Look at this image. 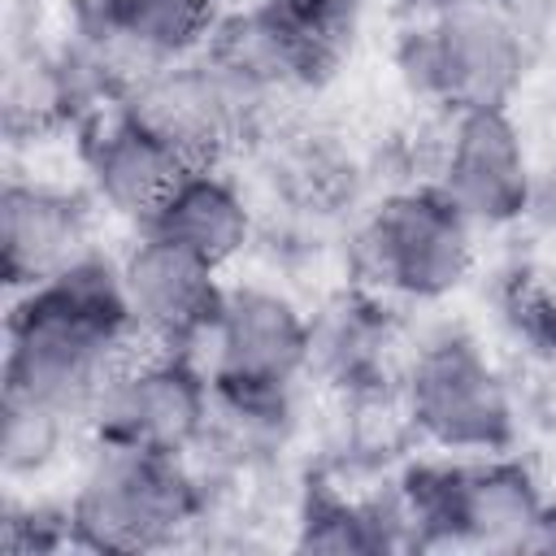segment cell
I'll list each match as a JSON object with an SVG mask.
<instances>
[{
  "instance_id": "obj_1",
  "label": "cell",
  "mask_w": 556,
  "mask_h": 556,
  "mask_svg": "<svg viewBox=\"0 0 556 556\" xmlns=\"http://www.w3.org/2000/svg\"><path fill=\"white\" fill-rule=\"evenodd\" d=\"M135 326L122 261L87 252L56 278L17 291L4 326L0 382L9 395L39 400L87 426L109 374L130 356Z\"/></svg>"
},
{
  "instance_id": "obj_2",
  "label": "cell",
  "mask_w": 556,
  "mask_h": 556,
  "mask_svg": "<svg viewBox=\"0 0 556 556\" xmlns=\"http://www.w3.org/2000/svg\"><path fill=\"white\" fill-rule=\"evenodd\" d=\"M208 521V478L191 456L91 443L70 495L74 547L139 556L182 543Z\"/></svg>"
},
{
  "instance_id": "obj_3",
  "label": "cell",
  "mask_w": 556,
  "mask_h": 556,
  "mask_svg": "<svg viewBox=\"0 0 556 556\" xmlns=\"http://www.w3.org/2000/svg\"><path fill=\"white\" fill-rule=\"evenodd\" d=\"M404 83L452 113L508 109L521 91L534 43L495 0H469L430 17H417L395 48Z\"/></svg>"
},
{
  "instance_id": "obj_4",
  "label": "cell",
  "mask_w": 556,
  "mask_h": 556,
  "mask_svg": "<svg viewBox=\"0 0 556 556\" xmlns=\"http://www.w3.org/2000/svg\"><path fill=\"white\" fill-rule=\"evenodd\" d=\"M408 430L443 456H491L517 443V400L508 378L469 334L421 343L400 374Z\"/></svg>"
},
{
  "instance_id": "obj_5",
  "label": "cell",
  "mask_w": 556,
  "mask_h": 556,
  "mask_svg": "<svg viewBox=\"0 0 556 556\" xmlns=\"http://www.w3.org/2000/svg\"><path fill=\"white\" fill-rule=\"evenodd\" d=\"M478 226L434 187H400L365 217L356 239L361 274L378 295L434 304L473 269Z\"/></svg>"
},
{
  "instance_id": "obj_6",
  "label": "cell",
  "mask_w": 556,
  "mask_h": 556,
  "mask_svg": "<svg viewBox=\"0 0 556 556\" xmlns=\"http://www.w3.org/2000/svg\"><path fill=\"white\" fill-rule=\"evenodd\" d=\"M213 421V378L200 356L148 348L126 356L87 413V439L109 447L191 456Z\"/></svg>"
},
{
  "instance_id": "obj_7",
  "label": "cell",
  "mask_w": 556,
  "mask_h": 556,
  "mask_svg": "<svg viewBox=\"0 0 556 556\" xmlns=\"http://www.w3.org/2000/svg\"><path fill=\"white\" fill-rule=\"evenodd\" d=\"M117 109L143 122L187 165H222V156L261 126L269 104H261L200 48L191 56L148 65Z\"/></svg>"
},
{
  "instance_id": "obj_8",
  "label": "cell",
  "mask_w": 556,
  "mask_h": 556,
  "mask_svg": "<svg viewBox=\"0 0 556 556\" xmlns=\"http://www.w3.org/2000/svg\"><path fill=\"white\" fill-rule=\"evenodd\" d=\"M204 348L217 391H295L313 356V317L274 287H226Z\"/></svg>"
},
{
  "instance_id": "obj_9",
  "label": "cell",
  "mask_w": 556,
  "mask_h": 556,
  "mask_svg": "<svg viewBox=\"0 0 556 556\" xmlns=\"http://www.w3.org/2000/svg\"><path fill=\"white\" fill-rule=\"evenodd\" d=\"M430 182L478 230H500L521 222L530 208L534 161L521 126L513 122V109L452 113Z\"/></svg>"
},
{
  "instance_id": "obj_10",
  "label": "cell",
  "mask_w": 556,
  "mask_h": 556,
  "mask_svg": "<svg viewBox=\"0 0 556 556\" xmlns=\"http://www.w3.org/2000/svg\"><path fill=\"white\" fill-rule=\"evenodd\" d=\"M117 261L135 339L148 348L200 356L226 295V287L217 282L222 269L148 230H139Z\"/></svg>"
},
{
  "instance_id": "obj_11",
  "label": "cell",
  "mask_w": 556,
  "mask_h": 556,
  "mask_svg": "<svg viewBox=\"0 0 556 556\" xmlns=\"http://www.w3.org/2000/svg\"><path fill=\"white\" fill-rule=\"evenodd\" d=\"M96 252L91 200L39 178H9L0 191V278L30 291Z\"/></svg>"
},
{
  "instance_id": "obj_12",
  "label": "cell",
  "mask_w": 556,
  "mask_h": 556,
  "mask_svg": "<svg viewBox=\"0 0 556 556\" xmlns=\"http://www.w3.org/2000/svg\"><path fill=\"white\" fill-rule=\"evenodd\" d=\"M83 169L91 182V200L104 213L143 226L195 165H187L126 109H104L83 122Z\"/></svg>"
},
{
  "instance_id": "obj_13",
  "label": "cell",
  "mask_w": 556,
  "mask_h": 556,
  "mask_svg": "<svg viewBox=\"0 0 556 556\" xmlns=\"http://www.w3.org/2000/svg\"><path fill=\"white\" fill-rule=\"evenodd\" d=\"M139 230L222 269L252 243V208L235 178H226L217 165H195Z\"/></svg>"
},
{
  "instance_id": "obj_14",
  "label": "cell",
  "mask_w": 556,
  "mask_h": 556,
  "mask_svg": "<svg viewBox=\"0 0 556 556\" xmlns=\"http://www.w3.org/2000/svg\"><path fill=\"white\" fill-rule=\"evenodd\" d=\"M226 0H83L78 22L113 39L139 65L191 56L208 43Z\"/></svg>"
},
{
  "instance_id": "obj_15",
  "label": "cell",
  "mask_w": 556,
  "mask_h": 556,
  "mask_svg": "<svg viewBox=\"0 0 556 556\" xmlns=\"http://www.w3.org/2000/svg\"><path fill=\"white\" fill-rule=\"evenodd\" d=\"M391 317L378 295H339L313 317L308 374L343 395H374L387 387Z\"/></svg>"
},
{
  "instance_id": "obj_16",
  "label": "cell",
  "mask_w": 556,
  "mask_h": 556,
  "mask_svg": "<svg viewBox=\"0 0 556 556\" xmlns=\"http://www.w3.org/2000/svg\"><path fill=\"white\" fill-rule=\"evenodd\" d=\"M295 547L300 552H334V556H369L391 552L400 543V526L391 500H356L343 486L308 482L295 508Z\"/></svg>"
},
{
  "instance_id": "obj_17",
  "label": "cell",
  "mask_w": 556,
  "mask_h": 556,
  "mask_svg": "<svg viewBox=\"0 0 556 556\" xmlns=\"http://www.w3.org/2000/svg\"><path fill=\"white\" fill-rule=\"evenodd\" d=\"M78 430H87V426L74 421L70 413L4 391V404H0V465H4V478H39L43 469H52L61 460L65 443Z\"/></svg>"
},
{
  "instance_id": "obj_18",
  "label": "cell",
  "mask_w": 556,
  "mask_h": 556,
  "mask_svg": "<svg viewBox=\"0 0 556 556\" xmlns=\"http://www.w3.org/2000/svg\"><path fill=\"white\" fill-rule=\"evenodd\" d=\"M504 317L539 356L556 361V287L534 274H513L504 291Z\"/></svg>"
},
{
  "instance_id": "obj_19",
  "label": "cell",
  "mask_w": 556,
  "mask_h": 556,
  "mask_svg": "<svg viewBox=\"0 0 556 556\" xmlns=\"http://www.w3.org/2000/svg\"><path fill=\"white\" fill-rule=\"evenodd\" d=\"M0 543H4V552H17V556L74 547L70 504H65V508H48V504H9Z\"/></svg>"
},
{
  "instance_id": "obj_20",
  "label": "cell",
  "mask_w": 556,
  "mask_h": 556,
  "mask_svg": "<svg viewBox=\"0 0 556 556\" xmlns=\"http://www.w3.org/2000/svg\"><path fill=\"white\" fill-rule=\"evenodd\" d=\"M291 4H295L304 17H313L317 26H326L330 35L348 39V43H352V35H356L365 9H369V0H291Z\"/></svg>"
},
{
  "instance_id": "obj_21",
  "label": "cell",
  "mask_w": 556,
  "mask_h": 556,
  "mask_svg": "<svg viewBox=\"0 0 556 556\" xmlns=\"http://www.w3.org/2000/svg\"><path fill=\"white\" fill-rule=\"evenodd\" d=\"M526 217L543 230H556V161L534 165V187H530V208Z\"/></svg>"
},
{
  "instance_id": "obj_22",
  "label": "cell",
  "mask_w": 556,
  "mask_h": 556,
  "mask_svg": "<svg viewBox=\"0 0 556 556\" xmlns=\"http://www.w3.org/2000/svg\"><path fill=\"white\" fill-rule=\"evenodd\" d=\"M530 552H556V504L552 500H547V513H543V521L530 539Z\"/></svg>"
},
{
  "instance_id": "obj_23",
  "label": "cell",
  "mask_w": 556,
  "mask_h": 556,
  "mask_svg": "<svg viewBox=\"0 0 556 556\" xmlns=\"http://www.w3.org/2000/svg\"><path fill=\"white\" fill-rule=\"evenodd\" d=\"M404 9H413L417 17H430V13H443V9H456V4H469V0H400Z\"/></svg>"
},
{
  "instance_id": "obj_24",
  "label": "cell",
  "mask_w": 556,
  "mask_h": 556,
  "mask_svg": "<svg viewBox=\"0 0 556 556\" xmlns=\"http://www.w3.org/2000/svg\"><path fill=\"white\" fill-rule=\"evenodd\" d=\"M230 4H248V0H226V9H230Z\"/></svg>"
}]
</instances>
